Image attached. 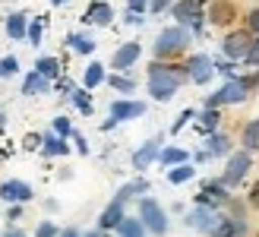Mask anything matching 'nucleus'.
I'll use <instances>...</instances> for the list:
<instances>
[{
	"mask_svg": "<svg viewBox=\"0 0 259 237\" xmlns=\"http://www.w3.org/2000/svg\"><path fill=\"white\" fill-rule=\"evenodd\" d=\"M243 63L259 67V38H253V45H250V51H247V57H243Z\"/></svg>",
	"mask_w": 259,
	"mask_h": 237,
	"instance_id": "obj_39",
	"label": "nucleus"
},
{
	"mask_svg": "<svg viewBox=\"0 0 259 237\" xmlns=\"http://www.w3.org/2000/svg\"><path fill=\"white\" fill-rule=\"evenodd\" d=\"M196 111H193V108H187V111H180V117H177V121H174V127H171V133H180V130H184L190 121H196Z\"/></svg>",
	"mask_w": 259,
	"mask_h": 237,
	"instance_id": "obj_35",
	"label": "nucleus"
},
{
	"mask_svg": "<svg viewBox=\"0 0 259 237\" xmlns=\"http://www.w3.org/2000/svg\"><path fill=\"white\" fill-rule=\"evenodd\" d=\"M73 139H76V149H79L82 155H89V142H85V136H79V133H73Z\"/></svg>",
	"mask_w": 259,
	"mask_h": 237,
	"instance_id": "obj_44",
	"label": "nucleus"
},
{
	"mask_svg": "<svg viewBox=\"0 0 259 237\" xmlns=\"http://www.w3.org/2000/svg\"><path fill=\"white\" fill-rule=\"evenodd\" d=\"M167 7H174V0H152V4H149L152 13H164Z\"/></svg>",
	"mask_w": 259,
	"mask_h": 237,
	"instance_id": "obj_43",
	"label": "nucleus"
},
{
	"mask_svg": "<svg viewBox=\"0 0 259 237\" xmlns=\"http://www.w3.org/2000/svg\"><path fill=\"white\" fill-rule=\"evenodd\" d=\"M57 89H60V92H67V95H73V83H70V79H60Z\"/></svg>",
	"mask_w": 259,
	"mask_h": 237,
	"instance_id": "obj_46",
	"label": "nucleus"
},
{
	"mask_svg": "<svg viewBox=\"0 0 259 237\" xmlns=\"http://www.w3.org/2000/svg\"><path fill=\"white\" fill-rule=\"evenodd\" d=\"M4 121H7V117H4V111H0V127H4Z\"/></svg>",
	"mask_w": 259,
	"mask_h": 237,
	"instance_id": "obj_54",
	"label": "nucleus"
},
{
	"mask_svg": "<svg viewBox=\"0 0 259 237\" xmlns=\"http://www.w3.org/2000/svg\"><path fill=\"white\" fill-rule=\"evenodd\" d=\"M250 171H253V152L237 149V152H231V155H228V162H225L222 183H225L228 190H234V187H240V183L250 177Z\"/></svg>",
	"mask_w": 259,
	"mask_h": 237,
	"instance_id": "obj_2",
	"label": "nucleus"
},
{
	"mask_svg": "<svg viewBox=\"0 0 259 237\" xmlns=\"http://www.w3.org/2000/svg\"><path fill=\"white\" fill-rule=\"evenodd\" d=\"M187 162H190V152H187V149H180V146H164L161 155H158V165L167 168V171L177 168V165H187Z\"/></svg>",
	"mask_w": 259,
	"mask_h": 237,
	"instance_id": "obj_19",
	"label": "nucleus"
},
{
	"mask_svg": "<svg viewBox=\"0 0 259 237\" xmlns=\"http://www.w3.org/2000/svg\"><path fill=\"white\" fill-rule=\"evenodd\" d=\"M139 221L146 225V231L149 234H155V237H164L167 234V212H164V206L155 200V196H142L139 200Z\"/></svg>",
	"mask_w": 259,
	"mask_h": 237,
	"instance_id": "obj_4",
	"label": "nucleus"
},
{
	"mask_svg": "<svg viewBox=\"0 0 259 237\" xmlns=\"http://www.w3.org/2000/svg\"><path fill=\"white\" fill-rule=\"evenodd\" d=\"M70 101L79 108V114H92V95H89V89H73Z\"/></svg>",
	"mask_w": 259,
	"mask_h": 237,
	"instance_id": "obj_32",
	"label": "nucleus"
},
{
	"mask_svg": "<svg viewBox=\"0 0 259 237\" xmlns=\"http://www.w3.org/2000/svg\"><path fill=\"white\" fill-rule=\"evenodd\" d=\"M41 32H45L41 29V19H32L29 22V35H25V38H29L32 45H41Z\"/></svg>",
	"mask_w": 259,
	"mask_h": 237,
	"instance_id": "obj_38",
	"label": "nucleus"
},
{
	"mask_svg": "<svg viewBox=\"0 0 259 237\" xmlns=\"http://www.w3.org/2000/svg\"><path fill=\"white\" fill-rule=\"evenodd\" d=\"M57 237H82V231H79V228H63Z\"/></svg>",
	"mask_w": 259,
	"mask_h": 237,
	"instance_id": "obj_45",
	"label": "nucleus"
},
{
	"mask_svg": "<svg viewBox=\"0 0 259 237\" xmlns=\"http://www.w3.org/2000/svg\"><path fill=\"white\" fill-rule=\"evenodd\" d=\"M256 237H259V234H256Z\"/></svg>",
	"mask_w": 259,
	"mask_h": 237,
	"instance_id": "obj_55",
	"label": "nucleus"
},
{
	"mask_svg": "<svg viewBox=\"0 0 259 237\" xmlns=\"http://www.w3.org/2000/svg\"><path fill=\"white\" fill-rule=\"evenodd\" d=\"M60 228L54 225V221H38V228H35V237H57Z\"/></svg>",
	"mask_w": 259,
	"mask_h": 237,
	"instance_id": "obj_37",
	"label": "nucleus"
},
{
	"mask_svg": "<svg viewBox=\"0 0 259 237\" xmlns=\"http://www.w3.org/2000/svg\"><path fill=\"white\" fill-rule=\"evenodd\" d=\"M101 83H105V67H101V63H89L85 73H82V89L92 92V89L101 86Z\"/></svg>",
	"mask_w": 259,
	"mask_h": 237,
	"instance_id": "obj_28",
	"label": "nucleus"
},
{
	"mask_svg": "<svg viewBox=\"0 0 259 237\" xmlns=\"http://www.w3.org/2000/svg\"><path fill=\"white\" fill-rule=\"evenodd\" d=\"M19 73V60L16 57H4V60H0V79H10V76H16Z\"/></svg>",
	"mask_w": 259,
	"mask_h": 237,
	"instance_id": "obj_34",
	"label": "nucleus"
},
{
	"mask_svg": "<svg viewBox=\"0 0 259 237\" xmlns=\"http://www.w3.org/2000/svg\"><path fill=\"white\" fill-rule=\"evenodd\" d=\"M231 190L222 183V177H212V180H205L202 183V190L196 193V206H205V209H215V212H222V209L231 206Z\"/></svg>",
	"mask_w": 259,
	"mask_h": 237,
	"instance_id": "obj_6",
	"label": "nucleus"
},
{
	"mask_svg": "<svg viewBox=\"0 0 259 237\" xmlns=\"http://www.w3.org/2000/svg\"><path fill=\"white\" fill-rule=\"evenodd\" d=\"M67 45L76 51V54H92V51H95V42L89 35H82V32H70L67 35Z\"/></svg>",
	"mask_w": 259,
	"mask_h": 237,
	"instance_id": "obj_27",
	"label": "nucleus"
},
{
	"mask_svg": "<svg viewBox=\"0 0 259 237\" xmlns=\"http://www.w3.org/2000/svg\"><path fill=\"white\" fill-rule=\"evenodd\" d=\"M247 206H250V209H259V180H256L253 187H250V196H247Z\"/></svg>",
	"mask_w": 259,
	"mask_h": 237,
	"instance_id": "obj_42",
	"label": "nucleus"
},
{
	"mask_svg": "<svg viewBox=\"0 0 259 237\" xmlns=\"http://www.w3.org/2000/svg\"><path fill=\"white\" fill-rule=\"evenodd\" d=\"M158 155H161V139L155 136V139H146L142 146L133 152V171H149L155 162H158Z\"/></svg>",
	"mask_w": 259,
	"mask_h": 237,
	"instance_id": "obj_13",
	"label": "nucleus"
},
{
	"mask_svg": "<svg viewBox=\"0 0 259 237\" xmlns=\"http://www.w3.org/2000/svg\"><path fill=\"white\" fill-rule=\"evenodd\" d=\"M35 73H41L45 79H57L60 76V60L57 57H38L35 60Z\"/></svg>",
	"mask_w": 259,
	"mask_h": 237,
	"instance_id": "obj_30",
	"label": "nucleus"
},
{
	"mask_svg": "<svg viewBox=\"0 0 259 237\" xmlns=\"http://www.w3.org/2000/svg\"><path fill=\"white\" fill-rule=\"evenodd\" d=\"M19 215H22V206H10V212H7V218H10V221H16Z\"/></svg>",
	"mask_w": 259,
	"mask_h": 237,
	"instance_id": "obj_47",
	"label": "nucleus"
},
{
	"mask_svg": "<svg viewBox=\"0 0 259 237\" xmlns=\"http://www.w3.org/2000/svg\"><path fill=\"white\" fill-rule=\"evenodd\" d=\"M171 13H174V19H177V25H184V29H199L202 25V0H177V4L171 7Z\"/></svg>",
	"mask_w": 259,
	"mask_h": 237,
	"instance_id": "obj_8",
	"label": "nucleus"
},
{
	"mask_svg": "<svg viewBox=\"0 0 259 237\" xmlns=\"http://www.w3.org/2000/svg\"><path fill=\"white\" fill-rule=\"evenodd\" d=\"M149 4H152V0H126V7H130V13H139V16H142V13L149 10Z\"/></svg>",
	"mask_w": 259,
	"mask_h": 237,
	"instance_id": "obj_41",
	"label": "nucleus"
},
{
	"mask_svg": "<svg viewBox=\"0 0 259 237\" xmlns=\"http://www.w3.org/2000/svg\"><path fill=\"white\" fill-rule=\"evenodd\" d=\"M218 124H222V114H218L215 108H202L199 111V130H202L205 136L218 133Z\"/></svg>",
	"mask_w": 259,
	"mask_h": 237,
	"instance_id": "obj_25",
	"label": "nucleus"
},
{
	"mask_svg": "<svg viewBox=\"0 0 259 237\" xmlns=\"http://www.w3.org/2000/svg\"><path fill=\"white\" fill-rule=\"evenodd\" d=\"M240 146L247 152H259V117L247 121V127L240 130Z\"/></svg>",
	"mask_w": 259,
	"mask_h": 237,
	"instance_id": "obj_22",
	"label": "nucleus"
},
{
	"mask_svg": "<svg viewBox=\"0 0 259 237\" xmlns=\"http://www.w3.org/2000/svg\"><path fill=\"white\" fill-rule=\"evenodd\" d=\"M7 35L13 38V42H19V38L29 35V19L22 16V13H13V16L7 19Z\"/></svg>",
	"mask_w": 259,
	"mask_h": 237,
	"instance_id": "obj_23",
	"label": "nucleus"
},
{
	"mask_svg": "<svg viewBox=\"0 0 259 237\" xmlns=\"http://www.w3.org/2000/svg\"><path fill=\"white\" fill-rule=\"evenodd\" d=\"M212 22H215V25L234 22V4H228V0H218V4L212 7Z\"/></svg>",
	"mask_w": 259,
	"mask_h": 237,
	"instance_id": "obj_29",
	"label": "nucleus"
},
{
	"mask_svg": "<svg viewBox=\"0 0 259 237\" xmlns=\"http://www.w3.org/2000/svg\"><path fill=\"white\" fill-rule=\"evenodd\" d=\"M51 4H54V7H60V4H67V0H51Z\"/></svg>",
	"mask_w": 259,
	"mask_h": 237,
	"instance_id": "obj_53",
	"label": "nucleus"
},
{
	"mask_svg": "<svg viewBox=\"0 0 259 237\" xmlns=\"http://www.w3.org/2000/svg\"><path fill=\"white\" fill-rule=\"evenodd\" d=\"M108 83H111L114 92H120V95H133V92H136V79H130V76H123V73H111Z\"/></svg>",
	"mask_w": 259,
	"mask_h": 237,
	"instance_id": "obj_31",
	"label": "nucleus"
},
{
	"mask_svg": "<svg viewBox=\"0 0 259 237\" xmlns=\"http://www.w3.org/2000/svg\"><path fill=\"white\" fill-rule=\"evenodd\" d=\"M146 193H149V180H146V177H136V180L123 183V187H120L117 193H114V200L126 206L130 200H142V196H146Z\"/></svg>",
	"mask_w": 259,
	"mask_h": 237,
	"instance_id": "obj_17",
	"label": "nucleus"
},
{
	"mask_svg": "<svg viewBox=\"0 0 259 237\" xmlns=\"http://www.w3.org/2000/svg\"><path fill=\"white\" fill-rule=\"evenodd\" d=\"M187 45H190V29H184V25H167L155 38V57H171L177 51H184Z\"/></svg>",
	"mask_w": 259,
	"mask_h": 237,
	"instance_id": "obj_5",
	"label": "nucleus"
},
{
	"mask_svg": "<svg viewBox=\"0 0 259 237\" xmlns=\"http://www.w3.org/2000/svg\"><path fill=\"white\" fill-rule=\"evenodd\" d=\"M205 152H209V158H228L231 152H234V146H231V136L228 133H212V136H205Z\"/></svg>",
	"mask_w": 259,
	"mask_h": 237,
	"instance_id": "obj_18",
	"label": "nucleus"
},
{
	"mask_svg": "<svg viewBox=\"0 0 259 237\" xmlns=\"http://www.w3.org/2000/svg\"><path fill=\"white\" fill-rule=\"evenodd\" d=\"M126 22L130 25H142V16H139V13H126Z\"/></svg>",
	"mask_w": 259,
	"mask_h": 237,
	"instance_id": "obj_49",
	"label": "nucleus"
},
{
	"mask_svg": "<svg viewBox=\"0 0 259 237\" xmlns=\"http://www.w3.org/2000/svg\"><path fill=\"white\" fill-rule=\"evenodd\" d=\"M187 76H190L196 86H205V83L215 76V60H212L209 54H193V57L187 60Z\"/></svg>",
	"mask_w": 259,
	"mask_h": 237,
	"instance_id": "obj_11",
	"label": "nucleus"
},
{
	"mask_svg": "<svg viewBox=\"0 0 259 237\" xmlns=\"http://www.w3.org/2000/svg\"><path fill=\"white\" fill-rule=\"evenodd\" d=\"M250 45H253L250 32H243V29L228 32L225 42H222V54H225L228 60H243V57H247V51H250Z\"/></svg>",
	"mask_w": 259,
	"mask_h": 237,
	"instance_id": "obj_9",
	"label": "nucleus"
},
{
	"mask_svg": "<svg viewBox=\"0 0 259 237\" xmlns=\"http://www.w3.org/2000/svg\"><path fill=\"white\" fill-rule=\"evenodd\" d=\"M250 98V86H247V76H237V79H228V83L212 92L209 98H205V108H225V104H243Z\"/></svg>",
	"mask_w": 259,
	"mask_h": 237,
	"instance_id": "obj_3",
	"label": "nucleus"
},
{
	"mask_svg": "<svg viewBox=\"0 0 259 237\" xmlns=\"http://www.w3.org/2000/svg\"><path fill=\"white\" fill-rule=\"evenodd\" d=\"M0 200L10 206H25L29 200H35V190L25 180H4L0 183Z\"/></svg>",
	"mask_w": 259,
	"mask_h": 237,
	"instance_id": "obj_10",
	"label": "nucleus"
},
{
	"mask_svg": "<svg viewBox=\"0 0 259 237\" xmlns=\"http://www.w3.org/2000/svg\"><path fill=\"white\" fill-rule=\"evenodd\" d=\"M114 19V7L105 4V0H95V4H89V10L82 13V22L89 25H108Z\"/></svg>",
	"mask_w": 259,
	"mask_h": 237,
	"instance_id": "obj_16",
	"label": "nucleus"
},
{
	"mask_svg": "<svg viewBox=\"0 0 259 237\" xmlns=\"http://www.w3.org/2000/svg\"><path fill=\"white\" fill-rule=\"evenodd\" d=\"M215 73H222V76H228V79H237L234 60H215Z\"/></svg>",
	"mask_w": 259,
	"mask_h": 237,
	"instance_id": "obj_36",
	"label": "nucleus"
},
{
	"mask_svg": "<svg viewBox=\"0 0 259 237\" xmlns=\"http://www.w3.org/2000/svg\"><path fill=\"white\" fill-rule=\"evenodd\" d=\"M146 114V101H136V98H117V101H111V121H136V117Z\"/></svg>",
	"mask_w": 259,
	"mask_h": 237,
	"instance_id": "obj_12",
	"label": "nucleus"
},
{
	"mask_svg": "<svg viewBox=\"0 0 259 237\" xmlns=\"http://www.w3.org/2000/svg\"><path fill=\"white\" fill-rule=\"evenodd\" d=\"M139 54H142V48H139V42H126V45H120L117 51H114V57H111V67L114 70H130L133 63L139 60Z\"/></svg>",
	"mask_w": 259,
	"mask_h": 237,
	"instance_id": "obj_14",
	"label": "nucleus"
},
{
	"mask_svg": "<svg viewBox=\"0 0 259 237\" xmlns=\"http://www.w3.org/2000/svg\"><path fill=\"white\" fill-rule=\"evenodd\" d=\"M82 237H101V231H89V234H82Z\"/></svg>",
	"mask_w": 259,
	"mask_h": 237,
	"instance_id": "obj_52",
	"label": "nucleus"
},
{
	"mask_svg": "<svg viewBox=\"0 0 259 237\" xmlns=\"http://www.w3.org/2000/svg\"><path fill=\"white\" fill-rule=\"evenodd\" d=\"M41 155L48 158H60V155H70V146H67V139L57 136V133H48L41 139Z\"/></svg>",
	"mask_w": 259,
	"mask_h": 237,
	"instance_id": "obj_21",
	"label": "nucleus"
},
{
	"mask_svg": "<svg viewBox=\"0 0 259 237\" xmlns=\"http://www.w3.org/2000/svg\"><path fill=\"white\" fill-rule=\"evenodd\" d=\"M123 218H126V212H123V203L111 200V203L105 206V212L98 215V231H117Z\"/></svg>",
	"mask_w": 259,
	"mask_h": 237,
	"instance_id": "obj_15",
	"label": "nucleus"
},
{
	"mask_svg": "<svg viewBox=\"0 0 259 237\" xmlns=\"http://www.w3.org/2000/svg\"><path fill=\"white\" fill-rule=\"evenodd\" d=\"M51 92V79H45L41 73H29L22 79V95H48Z\"/></svg>",
	"mask_w": 259,
	"mask_h": 237,
	"instance_id": "obj_20",
	"label": "nucleus"
},
{
	"mask_svg": "<svg viewBox=\"0 0 259 237\" xmlns=\"http://www.w3.org/2000/svg\"><path fill=\"white\" fill-rule=\"evenodd\" d=\"M149 231H146V225L139 221V215L133 218V215H126L123 221H120V228H117V237H146Z\"/></svg>",
	"mask_w": 259,
	"mask_h": 237,
	"instance_id": "obj_26",
	"label": "nucleus"
},
{
	"mask_svg": "<svg viewBox=\"0 0 259 237\" xmlns=\"http://www.w3.org/2000/svg\"><path fill=\"white\" fill-rule=\"evenodd\" d=\"M193 177H196V165H177L167 171V183H174V187H180V183H190Z\"/></svg>",
	"mask_w": 259,
	"mask_h": 237,
	"instance_id": "obj_24",
	"label": "nucleus"
},
{
	"mask_svg": "<svg viewBox=\"0 0 259 237\" xmlns=\"http://www.w3.org/2000/svg\"><path fill=\"white\" fill-rule=\"evenodd\" d=\"M4 237H25V234H22V231H16V228H10V231H7Z\"/></svg>",
	"mask_w": 259,
	"mask_h": 237,
	"instance_id": "obj_51",
	"label": "nucleus"
},
{
	"mask_svg": "<svg viewBox=\"0 0 259 237\" xmlns=\"http://www.w3.org/2000/svg\"><path fill=\"white\" fill-rule=\"evenodd\" d=\"M187 67H171V63H152L149 67V95L155 101H171L177 95V89L184 86Z\"/></svg>",
	"mask_w": 259,
	"mask_h": 237,
	"instance_id": "obj_1",
	"label": "nucleus"
},
{
	"mask_svg": "<svg viewBox=\"0 0 259 237\" xmlns=\"http://www.w3.org/2000/svg\"><path fill=\"white\" fill-rule=\"evenodd\" d=\"M187 228L190 231H199V234H212L215 225L222 221V212H215V209H205V206H193L187 212Z\"/></svg>",
	"mask_w": 259,
	"mask_h": 237,
	"instance_id": "obj_7",
	"label": "nucleus"
},
{
	"mask_svg": "<svg viewBox=\"0 0 259 237\" xmlns=\"http://www.w3.org/2000/svg\"><path fill=\"white\" fill-rule=\"evenodd\" d=\"M51 133H57V136H63V139H70L76 130H73V124H70V117L57 114V117H54V130H51Z\"/></svg>",
	"mask_w": 259,
	"mask_h": 237,
	"instance_id": "obj_33",
	"label": "nucleus"
},
{
	"mask_svg": "<svg viewBox=\"0 0 259 237\" xmlns=\"http://www.w3.org/2000/svg\"><path fill=\"white\" fill-rule=\"evenodd\" d=\"M45 209L48 212H57V200H45Z\"/></svg>",
	"mask_w": 259,
	"mask_h": 237,
	"instance_id": "obj_50",
	"label": "nucleus"
},
{
	"mask_svg": "<svg viewBox=\"0 0 259 237\" xmlns=\"http://www.w3.org/2000/svg\"><path fill=\"white\" fill-rule=\"evenodd\" d=\"M247 86H250V92H253V89H259V70H256L253 76H247Z\"/></svg>",
	"mask_w": 259,
	"mask_h": 237,
	"instance_id": "obj_48",
	"label": "nucleus"
},
{
	"mask_svg": "<svg viewBox=\"0 0 259 237\" xmlns=\"http://www.w3.org/2000/svg\"><path fill=\"white\" fill-rule=\"evenodd\" d=\"M247 29L259 38V10H250V13H247Z\"/></svg>",
	"mask_w": 259,
	"mask_h": 237,
	"instance_id": "obj_40",
	"label": "nucleus"
}]
</instances>
